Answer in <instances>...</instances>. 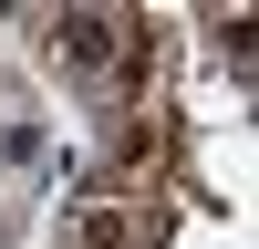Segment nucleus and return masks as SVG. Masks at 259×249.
Wrapping results in <instances>:
<instances>
[{
    "label": "nucleus",
    "mask_w": 259,
    "mask_h": 249,
    "mask_svg": "<svg viewBox=\"0 0 259 249\" xmlns=\"http://www.w3.org/2000/svg\"><path fill=\"white\" fill-rule=\"evenodd\" d=\"M62 249H145V208H124V197H83L73 218H62Z\"/></svg>",
    "instance_id": "obj_1"
},
{
    "label": "nucleus",
    "mask_w": 259,
    "mask_h": 249,
    "mask_svg": "<svg viewBox=\"0 0 259 249\" xmlns=\"http://www.w3.org/2000/svg\"><path fill=\"white\" fill-rule=\"evenodd\" d=\"M62 52H73V73H114V62H124V31L104 11H73V21H62Z\"/></svg>",
    "instance_id": "obj_2"
}]
</instances>
